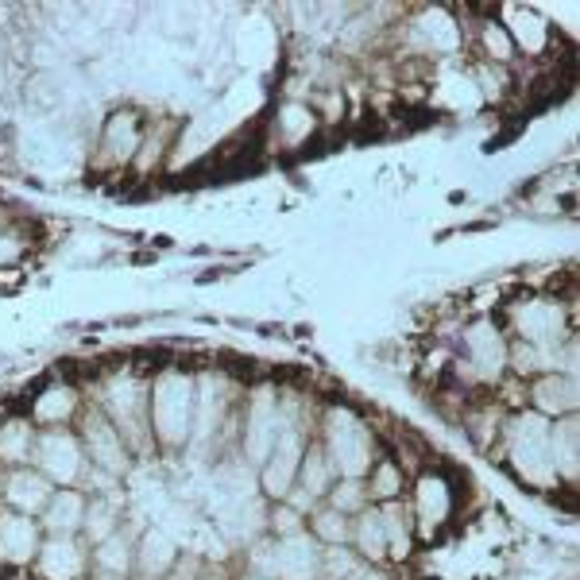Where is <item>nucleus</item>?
<instances>
[{
    "label": "nucleus",
    "instance_id": "obj_1",
    "mask_svg": "<svg viewBox=\"0 0 580 580\" xmlns=\"http://www.w3.org/2000/svg\"><path fill=\"white\" fill-rule=\"evenodd\" d=\"M507 445H511V461H515L522 480H530L538 488L557 484V472L550 461V422L542 414H519L511 434H507Z\"/></svg>",
    "mask_w": 580,
    "mask_h": 580
},
{
    "label": "nucleus",
    "instance_id": "obj_2",
    "mask_svg": "<svg viewBox=\"0 0 580 580\" xmlns=\"http://www.w3.org/2000/svg\"><path fill=\"white\" fill-rule=\"evenodd\" d=\"M325 434H329V453L325 457H333V468H341L348 480H356V476H364L372 468V437H368V426L352 410L333 406Z\"/></svg>",
    "mask_w": 580,
    "mask_h": 580
},
{
    "label": "nucleus",
    "instance_id": "obj_3",
    "mask_svg": "<svg viewBox=\"0 0 580 580\" xmlns=\"http://www.w3.org/2000/svg\"><path fill=\"white\" fill-rule=\"evenodd\" d=\"M515 329L526 345L557 348L565 337V310L553 298H534V302H519L515 306Z\"/></svg>",
    "mask_w": 580,
    "mask_h": 580
},
{
    "label": "nucleus",
    "instance_id": "obj_4",
    "mask_svg": "<svg viewBox=\"0 0 580 580\" xmlns=\"http://www.w3.org/2000/svg\"><path fill=\"white\" fill-rule=\"evenodd\" d=\"M267 569H271V577L279 580H314L321 573V550L318 542L310 538V534H290L283 538L275 553L267 557Z\"/></svg>",
    "mask_w": 580,
    "mask_h": 580
},
{
    "label": "nucleus",
    "instance_id": "obj_5",
    "mask_svg": "<svg viewBox=\"0 0 580 580\" xmlns=\"http://www.w3.org/2000/svg\"><path fill=\"white\" fill-rule=\"evenodd\" d=\"M464 348H468V364L484 379H495L507 364V345H503V333L495 329V321H472L464 329Z\"/></svg>",
    "mask_w": 580,
    "mask_h": 580
},
{
    "label": "nucleus",
    "instance_id": "obj_6",
    "mask_svg": "<svg viewBox=\"0 0 580 580\" xmlns=\"http://www.w3.org/2000/svg\"><path fill=\"white\" fill-rule=\"evenodd\" d=\"M298 464H302V437H298L294 426H283L279 437H275V445H271V461H267V468H263V484H267V492L283 499V495L290 492V484H294Z\"/></svg>",
    "mask_w": 580,
    "mask_h": 580
},
{
    "label": "nucleus",
    "instance_id": "obj_7",
    "mask_svg": "<svg viewBox=\"0 0 580 580\" xmlns=\"http://www.w3.org/2000/svg\"><path fill=\"white\" fill-rule=\"evenodd\" d=\"M86 445L93 453V464L101 472H124L128 468V453H124V441L116 434V426L101 414V410H89L86 414Z\"/></svg>",
    "mask_w": 580,
    "mask_h": 580
},
{
    "label": "nucleus",
    "instance_id": "obj_8",
    "mask_svg": "<svg viewBox=\"0 0 580 580\" xmlns=\"http://www.w3.org/2000/svg\"><path fill=\"white\" fill-rule=\"evenodd\" d=\"M35 461L43 464L55 480L62 484H70L78 472H82V453H78V441L70 434H43L39 437V445H35Z\"/></svg>",
    "mask_w": 580,
    "mask_h": 580
},
{
    "label": "nucleus",
    "instance_id": "obj_9",
    "mask_svg": "<svg viewBox=\"0 0 580 580\" xmlns=\"http://www.w3.org/2000/svg\"><path fill=\"white\" fill-rule=\"evenodd\" d=\"M39 553L35 522L24 515H0V557L12 565H24Z\"/></svg>",
    "mask_w": 580,
    "mask_h": 580
},
{
    "label": "nucleus",
    "instance_id": "obj_10",
    "mask_svg": "<svg viewBox=\"0 0 580 580\" xmlns=\"http://www.w3.org/2000/svg\"><path fill=\"white\" fill-rule=\"evenodd\" d=\"M39 565L47 580H74L82 569H86V557L78 550V542L70 534H55L43 550H39Z\"/></svg>",
    "mask_w": 580,
    "mask_h": 580
},
{
    "label": "nucleus",
    "instance_id": "obj_11",
    "mask_svg": "<svg viewBox=\"0 0 580 580\" xmlns=\"http://www.w3.org/2000/svg\"><path fill=\"white\" fill-rule=\"evenodd\" d=\"M577 379L573 376H542L534 383V406L538 414H573L577 410Z\"/></svg>",
    "mask_w": 580,
    "mask_h": 580
},
{
    "label": "nucleus",
    "instance_id": "obj_12",
    "mask_svg": "<svg viewBox=\"0 0 580 580\" xmlns=\"http://www.w3.org/2000/svg\"><path fill=\"white\" fill-rule=\"evenodd\" d=\"M577 418L569 414L565 422H557L550 426V461H553V472H557V480L565 476L569 484L577 480Z\"/></svg>",
    "mask_w": 580,
    "mask_h": 580
},
{
    "label": "nucleus",
    "instance_id": "obj_13",
    "mask_svg": "<svg viewBox=\"0 0 580 580\" xmlns=\"http://www.w3.org/2000/svg\"><path fill=\"white\" fill-rule=\"evenodd\" d=\"M449 484L441 476H422L418 480V522L426 534H434V526L449 519Z\"/></svg>",
    "mask_w": 580,
    "mask_h": 580
},
{
    "label": "nucleus",
    "instance_id": "obj_14",
    "mask_svg": "<svg viewBox=\"0 0 580 580\" xmlns=\"http://www.w3.org/2000/svg\"><path fill=\"white\" fill-rule=\"evenodd\" d=\"M51 484H47V476H39V472H12L8 476V503L12 507H20V511H39V507H47V499H51Z\"/></svg>",
    "mask_w": 580,
    "mask_h": 580
},
{
    "label": "nucleus",
    "instance_id": "obj_15",
    "mask_svg": "<svg viewBox=\"0 0 580 580\" xmlns=\"http://www.w3.org/2000/svg\"><path fill=\"white\" fill-rule=\"evenodd\" d=\"M82 519H86V503H82V495L78 492H55L47 499V515H43V522H47L51 534H74V530L82 526Z\"/></svg>",
    "mask_w": 580,
    "mask_h": 580
},
{
    "label": "nucleus",
    "instance_id": "obj_16",
    "mask_svg": "<svg viewBox=\"0 0 580 580\" xmlns=\"http://www.w3.org/2000/svg\"><path fill=\"white\" fill-rule=\"evenodd\" d=\"M379 515H383V534H387V557L403 561L410 553V515H406V507L399 499H387L379 507Z\"/></svg>",
    "mask_w": 580,
    "mask_h": 580
},
{
    "label": "nucleus",
    "instance_id": "obj_17",
    "mask_svg": "<svg viewBox=\"0 0 580 580\" xmlns=\"http://www.w3.org/2000/svg\"><path fill=\"white\" fill-rule=\"evenodd\" d=\"M298 472H302V492L310 495V499L325 495V492H329V484H333V461H329L321 449H310V453H302V464H298Z\"/></svg>",
    "mask_w": 580,
    "mask_h": 580
},
{
    "label": "nucleus",
    "instance_id": "obj_18",
    "mask_svg": "<svg viewBox=\"0 0 580 580\" xmlns=\"http://www.w3.org/2000/svg\"><path fill=\"white\" fill-rule=\"evenodd\" d=\"M356 546L368 561H383L387 557V534H383V515L379 511H364L360 526H356Z\"/></svg>",
    "mask_w": 580,
    "mask_h": 580
},
{
    "label": "nucleus",
    "instance_id": "obj_19",
    "mask_svg": "<svg viewBox=\"0 0 580 580\" xmlns=\"http://www.w3.org/2000/svg\"><path fill=\"white\" fill-rule=\"evenodd\" d=\"M511 43H522L526 51H542V43H546V35L550 28L534 16V12H522V8H511Z\"/></svg>",
    "mask_w": 580,
    "mask_h": 580
},
{
    "label": "nucleus",
    "instance_id": "obj_20",
    "mask_svg": "<svg viewBox=\"0 0 580 580\" xmlns=\"http://www.w3.org/2000/svg\"><path fill=\"white\" fill-rule=\"evenodd\" d=\"M97 565H101V573L124 577L128 565H132V542H128L124 534H109V538L97 546Z\"/></svg>",
    "mask_w": 580,
    "mask_h": 580
},
{
    "label": "nucleus",
    "instance_id": "obj_21",
    "mask_svg": "<svg viewBox=\"0 0 580 580\" xmlns=\"http://www.w3.org/2000/svg\"><path fill=\"white\" fill-rule=\"evenodd\" d=\"M28 453H31L28 422H4V426H0V461H8V464L28 461Z\"/></svg>",
    "mask_w": 580,
    "mask_h": 580
},
{
    "label": "nucleus",
    "instance_id": "obj_22",
    "mask_svg": "<svg viewBox=\"0 0 580 580\" xmlns=\"http://www.w3.org/2000/svg\"><path fill=\"white\" fill-rule=\"evenodd\" d=\"M171 561H174L171 542L163 534H147L144 546H140V569H144V577H163Z\"/></svg>",
    "mask_w": 580,
    "mask_h": 580
},
{
    "label": "nucleus",
    "instance_id": "obj_23",
    "mask_svg": "<svg viewBox=\"0 0 580 580\" xmlns=\"http://www.w3.org/2000/svg\"><path fill=\"white\" fill-rule=\"evenodd\" d=\"M82 526H86L89 542H97V546H101L109 534H116V503L113 499H97L93 507H86Z\"/></svg>",
    "mask_w": 580,
    "mask_h": 580
},
{
    "label": "nucleus",
    "instance_id": "obj_24",
    "mask_svg": "<svg viewBox=\"0 0 580 580\" xmlns=\"http://www.w3.org/2000/svg\"><path fill=\"white\" fill-rule=\"evenodd\" d=\"M321 573H325V580H352L356 573H364V565L345 546H337V550L321 553Z\"/></svg>",
    "mask_w": 580,
    "mask_h": 580
},
{
    "label": "nucleus",
    "instance_id": "obj_25",
    "mask_svg": "<svg viewBox=\"0 0 580 580\" xmlns=\"http://www.w3.org/2000/svg\"><path fill=\"white\" fill-rule=\"evenodd\" d=\"M314 534H318L321 542H329V546H341L348 538V522L341 511H333V507H325L314 515Z\"/></svg>",
    "mask_w": 580,
    "mask_h": 580
},
{
    "label": "nucleus",
    "instance_id": "obj_26",
    "mask_svg": "<svg viewBox=\"0 0 580 580\" xmlns=\"http://www.w3.org/2000/svg\"><path fill=\"white\" fill-rule=\"evenodd\" d=\"M399 488H403V468H399V464H391V461H383L376 472H372V488H368V492L387 503V499H395V495H399Z\"/></svg>",
    "mask_w": 580,
    "mask_h": 580
},
{
    "label": "nucleus",
    "instance_id": "obj_27",
    "mask_svg": "<svg viewBox=\"0 0 580 580\" xmlns=\"http://www.w3.org/2000/svg\"><path fill=\"white\" fill-rule=\"evenodd\" d=\"M70 406H74V391H70V387H62V391L51 387V391L39 399L35 414H39V418H47V422H55L58 414H70Z\"/></svg>",
    "mask_w": 580,
    "mask_h": 580
},
{
    "label": "nucleus",
    "instance_id": "obj_28",
    "mask_svg": "<svg viewBox=\"0 0 580 580\" xmlns=\"http://www.w3.org/2000/svg\"><path fill=\"white\" fill-rule=\"evenodd\" d=\"M364 499H368V488H364L360 480H345L341 488H333V511H341V515H348V511H360V507H364Z\"/></svg>",
    "mask_w": 580,
    "mask_h": 580
},
{
    "label": "nucleus",
    "instance_id": "obj_29",
    "mask_svg": "<svg viewBox=\"0 0 580 580\" xmlns=\"http://www.w3.org/2000/svg\"><path fill=\"white\" fill-rule=\"evenodd\" d=\"M484 47L492 51V58H499V62H507V58L515 55V43H511V35L499 28V24H488L484 28Z\"/></svg>",
    "mask_w": 580,
    "mask_h": 580
},
{
    "label": "nucleus",
    "instance_id": "obj_30",
    "mask_svg": "<svg viewBox=\"0 0 580 580\" xmlns=\"http://www.w3.org/2000/svg\"><path fill=\"white\" fill-rule=\"evenodd\" d=\"M283 124H287L290 140H298V136H302V128H310L314 120H310V113H306V109H298V105H287V109H283Z\"/></svg>",
    "mask_w": 580,
    "mask_h": 580
},
{
    "label": "nucleus",
    "instance_id": "obj_31",
    "mask_svg": "<svg viewBox=\"0 0 580 580\" xmlns=\"http://www.w3.org/2000/svg\"><path fill=\"white\" fill-rule=\"evenodd\" d=\"M271 526H275V530H279V534H298V526H302V519H298V511H294V507H279V511H275V515H271Z\"/></svg>",
    "mask_w": 580,
    "mask_h": 580
},
{
    "label": "nucleus",
    "instance_id": "obj_32",
    "mask_svg": "<svg viewBox=\"0 0 580 580\" xmlns=\"http://www.w3.org/2000/svg\"><path fill=\"white\" fill-rule=\"evenodd\" d=\"M352 580H387V577H379V573H368V569H364V573H356Z\"/></svg>",
    "mask_w": 580,
    "mask_h": 580
},
{
    "label": "nucleus",
    "instance_id": "obj_33",
    "mask_svg": "<svg viewBox=\"0 0 580 580\" xmlns=\"http://www.w3.org/2000/svg\"><path fill=\"white\" fill-rule=\"evenodd\" d=\"M252 580H256V577H252Z\"/></svg>",
    "mask_w": 580,
    "mask_h": 580
}]
</instances>
